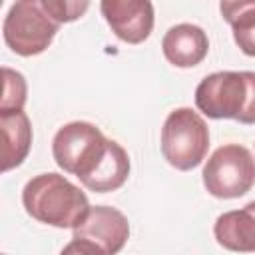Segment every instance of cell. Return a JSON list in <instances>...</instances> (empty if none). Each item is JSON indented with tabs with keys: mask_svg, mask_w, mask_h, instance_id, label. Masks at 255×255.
<instances>
[{
	"mask_svg": "<svg viewBox=\"0 0 255 255\" xmlns=\"http://www.w3.org/2000/svg\"><path fill=\"white\" fill-rule=\"evenodd\" d=\"M205 189L219 199H235L255 185V159L239 143L217 147L203 167Z\"/></svg>",
	"mask_w": 255,
	"mask_h": 255,
	"instance_id": "cell-6",
	"label": "cell"
},
{
	"mask_svg": "<svg viewBox=\"0 0 255 255\" xmlns=\"http://www.w3.org/2000/svg\"><path fill=\"white\" fill-rule=\"evenodd\" d=\"M163 56L177 68H193L203 62L209 52L207 34L195 24H175L161 40Z\"/></svg>",
	"mask_w": 255,
	"mask_h": 255,
	"instance_id": "cell-9",
	"label": "cell"
},
{
	"mask_svg": "<svg viewBox=\"0 0 255 255\" xmlns=\"http://www.w3.org/2000/svg\"><path fill=\"white\" fill-rule=\"evenodd\" d=\"M207 149L209 129L197 112L177 108L165 118L161 128V153L171 167L189 171L205 159Z\"/></svg>",
	"mask_w": 255,
	"mask_h": 255,
	"instance_id": "cell-4",
	"label": "cell"
},
{
	"mask_svg": "<svg viewBox=\"0 0 255 255\" xmlns=\"http://www.w3.org/2000/svg\"><path fill=\"white\" fill-rule=\"evenodd\" d=\"M114 139H108L100 128L90 122H70L62 126L52 141V153L66 173L76 175L86 185L106 161Z\"/></svg>",
	"mask_w": 255,
	"mask_h": 255,
	"instance_id": "cell-3",
	"label": "cell"
},
{
	"mask_svg": "<svg viewBox=\"0 0 255 255\" xmlns=\"http://www.w3.org/2000/svg\"><path fill=\"white\" fill-rule=\"evenodd\" d=\"M219 10L233 30V40L245 56L255 58V0L221 2Z\"/></svg>",
	"mask_w": 255,
	"mask_h": 255,
	"instance_id": "cell-12",
	"label": "cell"
},
{
	"mask_svg": "<svg viewBox=\"0 0 255 255\" xmlns=\"http://www.w3.org/2000/svg\"><path fill=\"white\" fill-rule=\"evenodd\" d=\"M100 10L112 32L128 44H141L153 30V4L149 0H104Z\"/></svg>",
	"mask_w": 255,
	"mask_h": 255,
	"instance_id": "cell-7",
	"label": "cell"
},
{
	"mask_svg": "<svg viewBox=\"0 0 255 255\" xmlns=\"http://www.w3.org/2000/svg\"><path fill=\"white\" fill-rule=\"evenodd\" d=\"M2 131V171L18 167L32 145V126L24 112L0 114Z\"/></svg>",
	"mask_w": 255,
	"mask_h": 255,
	"instance_id": "cell-11",
	"label": "cell"
},
{
	"mask_svg": "<svg viewBox=\"0 0 255 255\" xmlns=\"http://www.w3.org/2000/svg\"><path fill=\"white\" fill-rule=\"evenodd\" d=\"M217 243L235 253H255V201L241 209L225 211L215 219Z\"/></svg>",
	"mask_w": 255,
	"mask_h": 255,
	"instance_id": "cell-10",
	"label": "cell"
},
{
	"mask_svg": "<svg viewBox=\"0 0 255 255\" xmlns=\"http://www.w3.org/2000/svg\"><path fill=\"white\" fill-rule=\"evenodd\" d=\"M42 4L58 24L74 22L90 8V2H74V0H42Z\"/></svg>",
	"mask_w": 255,
	"mask_h": 255,
	"instance_id": "cell-14",
	"label": "cell"
},
{
	"mask_svg": "<svg viewBox=\"0 0 255 255\" xmlns=\"http://www.w3.org/2000/svg\"><path fill=\"white\" fill-rule=\"evenodd\" d=\"M195 106L211 120L255 124V72H215L195 88Z\"/></svg>",
	"mask_w": 255,
	"mask_h": 255,
	"instance_id": "cell-2",
	"label": "cell"
},
{
	"mask_svg": "<svg viewBox=\"0 0 255 255\" xmlns=\"http://www.w3.org/2000/svg\"><path fill=\"white\" fill-rule=\"evenodd\" d=\"M72 231L74 239H88L100 245L108 255H118L129 237V223L116 207L96 205L90 207L84 221Z\"/></svg>",
	"mask_w": 255,
	"mask_h": 255,
	"instance_id": "cell-8",
	"label": "cell"
},
{
	"mask_svg": "<svg viewBox=\"0 0 255 255\" xmlns=\"http://www.w3.org/2000/svg\"><path fill=\"white\" fill-rule=\"evenodd\" d=\"M60 24L46 12L42 0L14 2L4 18V42L18 56L42 54L54 40Z\"/></svg>",
	"mask_w": 255,
	"mask_h": 255,
	"instance_id": "cell-5",
	"label": "cell"
},
{
	"mask_svg": "<svg viewBox=\"0 0 255 255\" xmlns=\"http://www.w3.org/2000/svg\"><path fill=\"white\" fill-rule=\"evenodd\" d=\"M4 90H2V102H0V114L8 112H22L26 104V80L20 72L4 66Z\"/></svg>",
	"mask_w": 255,
	"mask_h": 255,
	"instance_id": "cell-13",
	"label": "cell"
},
{
	"mask_svg": "<svg viewBox=\"0 0 255 255\" xmlns=\"http://www.w3.org/2000/svg\"><path fill=\"white\" fill-rule=\"evenodd\" d=\"M22 203L32 219L60 229L78 227L90 211L88 195L60 173L34 175L22 189Z\"/></svg>",
	"mask_w": 255,
	"mask_h": 255,
	"instance_id": "cell-1",
	"label": "cell"
},
{
	"mask_svg": "<svg viewBox=\"0 0 255 255\" xmlns=\"http://www.w3.org/2000/svg\"><path fill=\"white\" fill-rule=\"evenodd\" d=\"M60 255H108L100 245L88 241V239H72Z\"/></svg>",
	"mask_w": 255,
	"mask_h": 255,
	"instance_id": "cell-15",
	"label": "cell"
}]
</instances>
